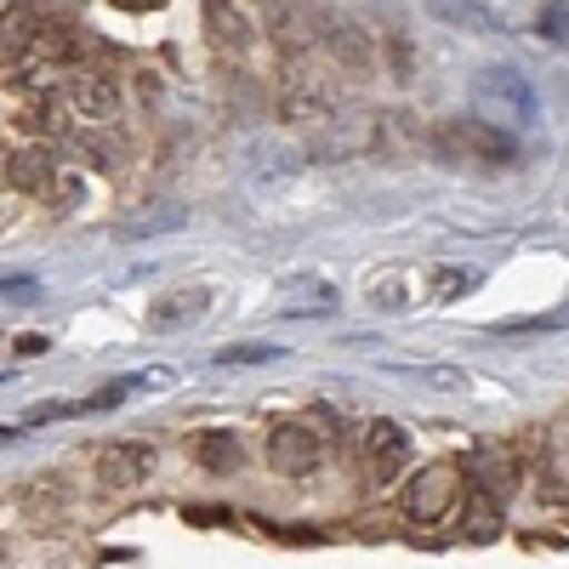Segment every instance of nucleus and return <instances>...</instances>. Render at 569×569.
Instances as JSON below:
<instances>
[{"label": "nucleus", "instance_id": "4", "mask_svg": "<svg viewBox=\"0 0 569 569\" xmlns=\"http://www.w3.org/2000/svg\"><path fill=\"white\" fill-rule=\"evenodd\" d=\"M268 461H273V472H284V479H302V472H313L325 461V439L302 421H284V427L268 433Z\"/></svg>", "mask_w": 569, "mask_h": 569}, {"label": "nucleus", "instance_id": "5", "mask_svg": "<svg viewBox=\"0 0 569 569\" xmlns=\"http://www.w3.org/2000/svg\"><path fill=\"white\" fill-rule=\"evenodd\" d=\"M149 472H154V450L149 445H131V439H120V445H103L98 450V485L103 490H137V485H149Z\"/></svg>", "mask_w": 569, "mask_h": 569}, {"label": "nucleus", "instance_id": "19", "mask_svg": "<svg viewBox=\"0 0 569 569\" xmlns=\"http://www.w3.org/2000/svg\"><path fill=\"white\" fill-rule=\"evenodd\" d=\"M284 348H273V342H233V348H217L211 353V365L217 370H228V365H268V359H279Z\"/></svg>", "mask_w": 569, "mask_h": 569}, {"label": "nucleus", "instance_id": "16", "mask_svg": "<svg viewBox=\"0 0 569 569\" xmlns=\"http://www.w3.org/2000/svg\"><path fill=\"white\" fill-rule=\"evenodd\" d=\"M46 171H52V154H46V149H23V154H12V166H7L12 188H23V194H40Z\"/></svg>", "mask_w": 569, "mask_h": 569}, {"label": "nucleus", "instance_id": "8", "mask_svg": "<svg viewBox=\"0 0 569 569\" xmlns=\"http://www.w3.org/2000/svg\"><path fill=\"white\" fill-rule=\"evenodd\" d=\"M206 34L222 58H246L251 40H257V23L240 0H206Z\"/></svg>", "mask_w": 569, "mask_h": 569}, {"label": "nucleus", "instance_id": "18", "mask_svg": "<svg viewBox=\"0 0 569 569\" xmlns=\"http://www.w3.org/2000/svg\"><path fill=\"white\" fill-rule=\"evenodd\" d=\"M569 325V308H552V313H536V319H501L496 337H547V330H563Z\"/></svg>", "mask_w": 569, "mask_h": 569}, {"label": "nucleus", "instance_id": "17", "mask_svg": "<svg viewBox=\"0 0 569 569\" xmlns=\"http://www.w3.org/2000/svg\"><path fill=\"white\" fill-rule=\"evenodd\" d=\"M194 461L211 467V472L240 467V439H233V433H200V439H194Z\"/></svg>", "mask_w": 569, "mask_h": 569}, {"label": "nucleus", "instance_id": "26", "mask_svg": "<svg viewBox=\"0 0 569 569\" xmlns=\"http://www.w3.org/2000/svg\"><path fill=\"white\" fill-rule=\"evenodd\" d=\"M18 433H23V427H0V445H18Z\"/></svg>", "mask_w": 569, "mask_h": 569}, {"label": "nucleus", "instance_id": "1", "mask_svg": "<svg viewBox=\"0 0 569 569\" xmlns=\"http://www.w3.org/2000/svg\"><path fill=\"white\" fill-rule=\"evenodd\" d=\"M461 490H467L461 461H427L421 472H410V485L399 490V507H405L410 525L433 530V525H445V518L461 507Z\"/></svg>", "mask_w": 569, "mask_h": 569}, {"label": "nucleus", "instance_id": "11", "mask_svg": "<svg viewBox=\"0 0 569 569\" xmlns=\"http://www.w3.org/2000/svg\"><path fill=\"white\" fill-rule=\"evenodd\" d=\"M69 103H74L86 120H98V126H103V120L120 114V91H114L109 74H91V69H86V74L69 80Z\"/></svg>", "mask_w": 569, "mask_h": 569}, {"label": "nucleus", "instance_id": "3", "mask_svg": "<svg viewBox=\"0 0 569 569\" xmlns=\"http://www.w3.org/2000/svg\"><path fill=\"white\" fill-rule=\"evenodd\" d=\"M479 103L496 114L490 126L512 131V126H536V91L518 69H485L479 74Z\"/></svg>", "mask_w": 569, "mask_h": 569}, {"label": "nucleus", "instance_id": "23", "mask_svg": "<svg viewBox=\"0 0 569 569\" xmlns=\"http://www.w3.org/2000/svg\"><path fill=\"white\" fill-rule=\"evenodd\" d=\"M461 291H472V273H439V279H433V297H439V302H450V297H461Z\"/></svg>", "mask_w": 569, "mask_h": 569}, {"label": "nucleus", "instance_id": "24", "mask_svg": "<svg viewBox=\"0 0 569 569\" xmlns=\"http://www.w3.org/2000/svg\"><path fill=\"white\" fill-rule=\"evenodd\" d=\"M12 348H18V353H23V359H34V353H46V337H18V342H12Z\"/></svg>", "mask_w": 569, "mask_h": 569}, {"label": "nucleus", "instance_id": "22", "mask_svg": "<svg viewBox=\"0 0 569 569\" xmlns=\"http://www.w3.org/2000/svg\"><path fill=\"white\" fill-rule=\"evenodd\" d=\"M171 228H182V217H177V211L149 217V222H126V228H114V233H120V240H142V233H171Z\"/></svg>", "mask_w": 569, "mask_h": 569}, {"label": "nucleus", "instance_id": "6", "mask_svg": "<svg viewBox=\"0 0 569 569\" xmlns=\"http://www.w3.org/2000/svg\"><path fill=\"white\" fill-rule=\"evenodd\" d=\"M405 461H410V439H405V427H399V421H388V416H376V421L365 427V467H370V479H376V485H393Z\"/></svg>", "mask_w": 569, "mask_h": 569}, {"label": "nucleus", "instance_id": "9", "mask_svg": "<svg viewBox=\"0 0 569 569\" xmlns=\"http://www.w3.org/2000/svg\"><path fill=\"white\" fill-rule=\"evenodd\" d=\"M279 114H284V126H319V120L330 114V91L319 86V74H313V69H297V74H291Z\"/></svg>", "mask_w": 569, "mask_h": 569}, {"label": "nucleus", "instance_id": "14", "mask_svg": "<svg viewBox=\"0 0 569 569\" xmlns=\"http://www.w3.org/2000/svg\"><path fill=\"white\" fill-rule=\"evenodd\" d=\"M433 12H445L461 29H479V34H501V18L485 7V0H433Z\"/></svg>", "mask_w": 569, "mask_h": 569}, {"label": "nucleus", "instance_id": "21", "mask_svg": "<svg viewBox=\"0 0 569 569\" xmlns=\"http://www.w3.org/2000/svg\"><path fill=\"white\" fill-rule=\"evenodd\" d=\"M330 46H337V52H342L353 69H365V63H370V46L359 40V29H337V34H330Z\"/></svg>", "mask_w": 569, "mask_h": 569}, {"label": "nucleus", "instance_id": "27", "mask_svg": "<svg viewBox=\"0 0 569 569\" xmlns=\"http://www.w3.org/2000/svg\"><path fill=\"white\" fill-rule=\"evenodd\" d=\"M0 563H7V536H0Z\"/></svg>", "mask_w": 569, "mask_h": 569}, {"label": "nucleus", "instance_id": "15", "mask_svg": "<svg viewBox=\"0 0 569 569\" xmlns=\"http://www.w3.org/2000/svg\"><path fill=\"white\" fill-rule=\"evenodd\" d=\"M467 536H479V541H490V536H501V501L496 496H485V490H467Z\"/></svg>", "mask_w": 569, "mask_h": 569}, {"label": "nucleus", "instance_id": "13", "mask_svg": "<svg viewBox=\"0 0 569 569\" xmlns=\"http://www.w3.org/2000/svg\"><path fill=\"white\" fill-rule=\"evenodd\" d=\"M393 376H405V382H421V388H439V393H467V370H450V365H388Z\"/></svg>", "mask_w": 569, "mask_h": 569}, {"label": "nucleus", "instance_id": "2", "mask_svg": "<svg viewBox=\"0 0 569 569\" xmlns=\"http://www.w3.org/2000/svg\"><path fill=\"white\" fill-rule=\"evenodd\" d=\"M439 149L450 160H467V166H512L518 160V137L490 126V120H445L439 126Z\"/></svg>", "mask_w": 569, "mask_h": 569}, {"label": "nucleus", "instance_id": "12", "mask_svg": "<svg viewBox=\"0 0 569 569\" xmlns=\"http://www.w3.org/2000/svg\"><path fill=\"white\" fill-rule=\"evenodd\" d=\"M536 501L541 507H569V439L547 445V456L536 461Z\"/></svg>", "mask_w": 569, "mask_h": 569}, {"label": "nucleus", "instance_id": "20", "mask_svg": "<svg viewBox=\"0 0 569 569\" xmlns=\"http://www.w3.org/2000/svg\"><path fill=\"white\" fill-rule=\"evenodd\" d=\"M0 46H7V52H29L34 46V18L29 12H7L0 18Z\"/></svg>", "mask_w": 569, "mask_h": 569}, {"label": "nucleus", "instance_id": "7", "mask_svg": "<svg viewBox=\"0 0 569 569\" xmlns=\"http://www.w3.org/2000/svg\"><path fill=\"white\" fill-rule=\"evenodd\" d=\"M461 472L472 479V490H485V496H496V501L518 490V456H512L507 445H490V439L467 450V467H461Z\"/></svg>", "mask_w": 569, "mask_h": 569}, {"label": "nucleus", "instance_id": "25", "mask_svg": "<svg viewBox=\"0 0 569 569\" xmlns=\"http://www.w3.org/2000/svg\"><path fill=\"white\" fill-rule=\"evenodd\" d=\"M120 12H149V7H166V0H114Z\"/></svg>", "mask_w": 569, "mask_h": 569}, {"label": "nucleus", "instance_id": "10", "mask_svg": "<svg viewBox=\"0 0 569 569\" xmlns=\"http://www.w3.org/2000/svg\"><path fill=\"white\" fill-rule=\"evenodd\" d=\"M206 308H211V291L206 284H188V291H171V297H160L154 308H149V330H188L194 319H206Z\"/></svg>", "mask_w": 569, "mask_h": 569}]
</instances>
